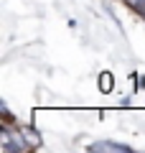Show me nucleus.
<instances>
[{"mask_svg":"<svg viewBox=\"0 0 145 153\" xmlns=\"http://www.w3.org/2000/svg\"><path fill=\"white\" fill-rule=\"evenodd\" d=\"M0 148L3 151H13V153H21L28 148V143L23 140L21 130L18 133H10V125H3V130H0Z\"/></svg>","mask_w":145,"mask_h":153,"instance_id":"nucleus-1","label":"nucleus"},{"mask_svg":"<svg viewBox=\"0 0 145 153\" xmlns=\"http://www.w3.org/2000/svg\"><path fill=\"white\" fill-rule=\"evenodd\" d=\"M92 153H130L132 148L125 143H112V140H102V143H92L89 146Z\"/></svg>","mask_w":145,"mask_h":153,"instance_id":"nucleus-2","label":"nucleus"},{"mask_svg":"<svg viewBox=\"0 0 145 153\" xmlns=\"http://www.w3.org/2000/svg\"><path fill=\"white\" fill-rule=\"evenodd\" d=\"M21 135H23V140L28 143V148H38L41 146V135H38L36 128H21Z\"/></svg>","mask_w":145,"mask_h":153,"instance_id":"nucleus-3","label":"nucleus"},{"mask_svg":"<svg viewBox=\"0 0 145 153\" xmlns=\"http://www.w3.org/2000/svg\"><path fill=\"white\" fill-rule=\"evenodd\" d=\"M97 84H99V89H102L104 94L115 89V79H112V74H109V71H102V74H99V82H97Z\"/></svg>","mask_w":145,"mask_h":153,"instance_id":"nucleus-4","label":"nucleus"},{"mask_svg":"<svg viewBox=\"0 0 145 153\" xmlns=\"http://www.w3.org/2000/svg\"><path fill=\"white\" fill-rule=\"evenodd\" d=\"M143 89H145V76H143Z\"/></svg>","mask_w":145,"mask_h":153,"instance_id":"nucleus-5","label":"nucleus"}]
</instances>
